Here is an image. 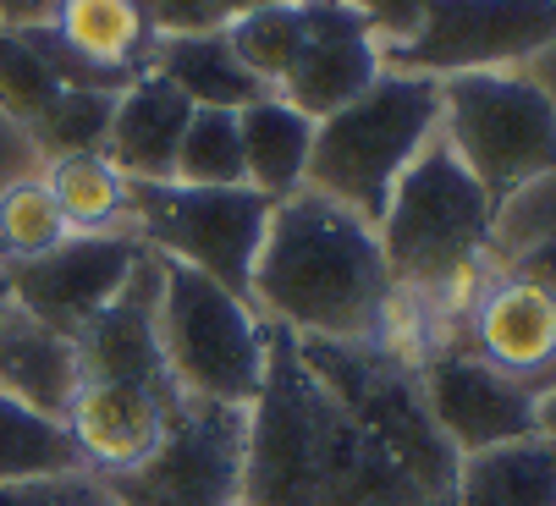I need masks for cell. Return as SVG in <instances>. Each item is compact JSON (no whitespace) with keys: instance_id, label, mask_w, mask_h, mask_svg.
<instances>
[{"instance_id":"cell-23","label":"cell","mask_w":556,"mask_h":506,"mask_svg":"<svg viewBox=\"0 0 556 506\" xmlns=\"http://www.w3.org/2000/svg\"><path fill=\"white\" fill-rule=\"evenodd\" d=\"M226 45L231 55L243 61L265 89L276 94L281 89V77L298 66L303 55V12H298V0H276V7H260L249 17H237L226 28Z\"/></svg>"},{"instance_id":"cell-27","label":"cell","mask_w":556,"mask_h":506,"mask_svg":"<svg viewBox=\"0 0 556 506\" xmlns=\"http://www.w3.org/2000/svg\"><path fill=\"white\" fill-rule=\"evenodd\" d=\"M55 94H61V83L45 72V61L17 39V28L0 23V105L28 127Z\"/></svg>"},{"instance_id":"cell-26","label":"cell","mask_w":556,"mask_h":506,"mask_svg":"<svg viewBox=\"0 0 556 506\" xmlns=\"http://www.w3.org/2000/svg\"><path fill=\"white\" fill-rule=\"evenodd\" d=\"M111 116H116V94L61 89V94L28 122V132L39 138V149H50V160H66V154H105Z\"/></svg>"},{"instance_id":"cell-2","label":"cell","mask_w":556,"mask_h":506,"mask_svg":"<svg viewBox=\"0 0 556 506\" xmlns=\"http://www.w3.org/2000/svg\"><path fill=\"white\" fill-rule=\"evenodd\" d=\"M435 127H441V77L380 72L353 105L314 122L303 188L326 193L358 220L380 226L396 177L419 160Z\"/></svg>"},{"instance_id":"cell-18","label":"cell","mask_w":556,"mask_h":506,"mask_svg":"<svg viewBox=\"0 0 556 506\" xmlns=\"http://www.w3.org/2000/svg\"><path fill=\"white\" fill-rule=\"evenodd\" d=\"M237 132H243V165H249V188L265 193L270 204L292 199L308 172V149H314V122L292 111L281 94L254 100L249 111H237Z\"/></svg>"},{"instance_id":"cell-15","label":"cell","mask_w":556,"mask_h":506,"mask_svg":"<svg viewBox=\"0 0 556 506\" xmlns=\"http://www.w3.org/2000/svg\"><path fill=\"white\" fill-rule=\"evenodd\" d=\"M188 122H193V105L172 89L161 72H143L132 89L116 100L105 160L127 182H172Z\"/></svg>"},{"instance_id":"cell-33","label":"cell","mask_w":556,"mask_h":506,"mask_svg":"<svg viewBox=\"0 0 556 506\" xmlns=\"http://www.w3.org/2000/svg\"><path fill=\"white\" fill-rule=\"evenodd\" d=\"M220 7V17H226V28L237 23V17H249V12H260V7H276V0H215Z\"/></svg>"},{"instance_id":"cell-24","label":"cell","mask_w":556,"mask_h":506,"mask_svg":"<svg viewBox=\"0 0 556 506\" xmlns=\"http://www.w3.org/2000/svg\"><path fill=\"white\" fill-rule=\"evenodd\" d=\"M172 182H182V188H249L237 111H193L182 149H177V177Z\"/></svg>"},{"instance_id":"cell-31","label":"cell","mask_w":556,"mask_h":506,"mask_svg":"<svg viewBox=\"0 0 556 506\" xmlns=\"http://www.w3.org/2000/svg\"><path fill=\"white\" fill-rule=\"evenodd\" d=\"M513 276H523V281H534L540 292H551V298H556V242L529 248L523 260H518V270H513Z\"/></svg>"},{"instance_id":"cell-32","label":"cell","mask_w":556,"mask_h":506,"mask_svg":"<svg viewBox=\"0 0 556 506\" xmlns=\"http://www.w3.org/2000/svg\"><path fill=\"white\" fill-rule=\"evenodd\" d=\"M61 0H0V23L7 28H39L55 17Z\"/></svg>"},{"instance_id":"cell-28","label":"cell","mask_w":556,"mask_h":506,"mask_svg":"<svg viewBox=\"0 0 556 506\" xmlns=\"http://www.w3.org/2000/svg\"><path fill=\"white\" fill-rule=\"evenodd\" d=\"M0 506H116L100 473H55V479H12L0 484Z\"/></svg>"},{"instance_id":"cell-30","label":"cell","mask_w":556,"mask_h":506,"mask_svg":"<svg viewBox=\"0 0 556 506\" xmlns=\"http://www.w3.org/2000/svg\"><path fill=\"white\" fill-rule=\"evenodd\" d=\"M348 7L364 17V28L375 34V45L386 50V45L414 39V34L425 28V17H430L435 0H348Z\"/></svg>"},{"instance_id":"cell-10","label":"cell","mask_w":556,"mask_h":506,"mask_svg":"<svg viewBox=\"0 0 556 506\" xmlns=\"http://www.w3.org/2000/svg\"><path fill=\"white\" fill-rule=\"evenodd\" d=\"M419 396L435 418L441 441L457 457L491 452V446H507V441H534L540 396L529 385H518L513 375L491 369L468 347L430 353L419 364Z\"/></svg>"},{"instance_id":"cell-6","label":"cell","mask_w":556,"mask_h":506,"mask_svg":"<svg viewBox=\"0 0 556 506\" xmlns=\"http://www.w3.org/2000/svg\"><path fill=\"white\" fill-rule=\"evenodd\" d=\"M270 199L254 188H182V182H127V215L138 242L210 276L249 303L254 260L265 248Z\"/></svg>"},{"instance_id":"cell-16","label":"cell","mask_w":556,"mask_h":506,"mask_svg":"<svg viewBox=\"0 0 556 506\" xmlns=\"http://www.w3.org/2000/svg\"><path fill=\"white\" fill-rule=\"evenodd\" d=\"M77 385H84L77 342L39 325L23 303L7 298V308H0V391L61 425Z\"/></svg>"},{"instance_id":"cell-1","label":"cell","mask_w":556,"mask_h":506,"mask_svg":"<svg viewBox=\"0 0 556 506\" xmlns=\"http://www.w3.org/2000/svg\"><path fill=\"white\" fill-rule=\"evenodd\" d=\"M391 298L396 287L369 220L314 188H298L270 210L249 281V308L260 319L314 342L380 347Z\"/></svg>"},{"instance_id":"cell-17","label":"cell","mask_w":556,"mask_h":506,"mask_svg":"<svg viewBox=\"0 0 556 506\" xmlns=\"http://www.w3.org/2000/svg\"><path fill=\"white\" fill-rule=\"evenodd\" d=\"M149 72H161L193 111H249L270 89L231 55L226 34H188V39H161L154 45Z\"/></svg>"},{"instance_id":"cell-7","label":"cell","mask_w":556,"mask_h":506,"mask_svg":"<svg viewBox=\"0 0 556 506\" xmlns=\"http://www.w3.org/2000/svg\"><path fill=\"white\" fill-rule=\"evenodd\" d=\"M249 407L182 396L138 468L100 473L116 506H243Z\"/></svg>"},{"instance_id":"cell-35","label":"cell","mask_w":556,"mask_h":506,"mask_svg":"<svg viewBox=\"0 0 556 506\" xmlns=\"http://www.w3.org/2000/svg\"><path fill=\"white\" fill-rule=\"evenodd\" d=\"M425 506H452V501H425Z\"/></svg>"},{"instance_id":"cell-8","label":"cell","mask_w":556,"mask_h":506,"mask_svg":"<svg viewBox=\"0 0 556 506\" xmlns=\"http://www.w3.org/2000/svg\"><path fill=\"white\" fill-rule=\"evenodd\" d=\"M556 39V0H435L425 28L386 45L380 66L408 77L496 72Z\"/></svg>"},{"instance_id":"cell-4","label":"cell","mask_w":556,"mask_h":506,"mask_svg":"<svg viewBox=\"0 0 556 506\" xmlns=\"http://www.w3.org/2000/svg\"><path fill=\"white\" fill-rule=\"evenodd\" d=\"M441 138L491 210L556 172V100L529 77L457 72L441 77Z\"/></svg>"},{"instance_id":"cell-19","label":"cell","mask_w":556,"mask_h":506,"mask_svg":"<svg viewBox=\"0 0 556 506\" xmlns=\"http://www.w3.org/2000/svg\"><path fill=\"white\" fill-rule=\"evenodd\" d=\"M452 506H556V452L534 435L457 457Z\"/></svg>"},{"instance_id":"cell-34","label":"cell","mask_w":556,"mask_h":506,"mask_svg":"<svg viewBox=\"0 0 556 506\" xmlns=\"http://www.w3.org/2000/svg\"><path fill=\"white\" fill-rule=\"evenodd\" d=\"M7 298H12V292H7V276H0V308H7Z\"/></svg>"},{"instance_id":"cell-3","label":"cell","mask_w":556,"mask_h":506,"mask_svg":"<svg viewBox=\"0 0 556 506\" xmlns=\"http://www.w3.org/2000/svg\"><path fill=\"white\" fill-rule=\"evenodd\" d=\"M491 231H496V210L485 188L463 172V160L446 149L441 132L396 177L386 215L375 226L391 287L425 292V298L468 287L480 253L491 248Z\"/></svg>"},{"instance_id":"cell-11","label":"cell","mask_w":556,"mask_h":506,"mask_svg":"<svg viewBox=\"0 0 556 506\" xmlns=\"http://www.w3.org/2000/svg\"><path fill=\"white\" fill-rule=\"evenodd\" d=\"M161 253L143 248V260L132 265L127 287L111 298V308L77 336V364H84V380H116V385H138L161 402H177V380L166 369V353H161Z\"/></svg>"},{"instance_id":"cell-13","label":"cell","mask_w":556,"mask_h":506,"mask_svg":"<svg viewBox=\"0 0 556 506\" xmlns=\"http://www.w3.org/2000/svg\"><path fill=\"white\" fill-rule=\"evenodd\" d=\"M491 369L513 375L534 396L556 385V298L523 276H502L473 303V347Z\"/></svg>"},{"instance_id":"cell-25","label":"cell","mask_w":556,"mask_h":506,"mask_svg":"<svg viewBox=\"0 0 556 506\" xmlns=\"http://www.w3.org/2000/svg\"><path fill=\"white\" fill-rule=\"evenodd\" d=\"M72 237V226L61 220L55 199L45 182H12L0 188V265H28L45 260Z\"/></svg>"},{"instance_id":"cell-14","label":"cell","mask_w":556,"mask_h":506,"mask_svg":"<svg viewBox=\"0 0 556 506\" xmlns=\"http://www.w3.org/2000/svg\"><path fill=\"white\" fill-rule=\"evenodd\" d=\"M177 402H161V396H149L138 385H116V380H84L61 425L77 441V452H84L89 473H127L161 446Z\"/></svg>"},{"instance_id":"cell-12","label":"cell","mask_w":556,"mask_h":506,"mask_svg":"<svg viewBox=\"0 0 556 506\" xmlns=\"http://www.w3.org/2000/svg\"><path fill=\"white\" fill-rule=\"evenodd\" d=\"M298 12H303V55L281 77L276 94L308 122H326L386 72L380 45L348 0H298Z\"/></svg>"},{"instance_id":"cell-20","label":"cell","mask_w":556,"mask_h":506,"mask_svg":"<svg viewBox=\"0 0 556 506\" xmlns=\"http://www.w3.org/2000/svg\"><path fill=\"white\" fill-rule=\"evenodd\" d=\"M50 28L77 50L89 55L94 66H111V72H149L154 61V45L161 34L149 28L138 0H61Z\"/></svg>"},{"instance_id":"cell-5","label":"cell","mask_w":556,"mask_h":506,"mask_svg":"<svg viewBox=\"0 0 556 506\" xmlns=\"http://www.w3.org/2000/svg\"><path fill=\"white\" fill-rule=\"evenodd\" d=\"M161 353L166 369L177 380L182 396H204V402H226V407H254L260 385H265V319L231 298L226 287H215L210 276L177 265L161 253Z\"/></svg>"},{"instance_id":"cell-21","label":"cell","mask_w":556,"mask_h":506,"mask_svg":"<svg viewBox=\"0 0 556 506\" xmlns=\"http://www.w3.org/2000/svg\"><path fill=\"white\" fill-rule=\"evenodd\" d=\"M61 220L72 226V237H105L122 215H127V177L105 154H66L50 160L45 177Z\"/></svg>"},{"instance_id":"cell-29","label":"cell","mask_w":556,"mask_h":506,"mask_svg":"<svg viewBox=\"0 0 556 506\" xmlns=\"http://www.w3.org/2000/svg\"><path fill=\"white\" fill-rule=\"evenodd\" d=\"M149 28L161 39H188V34H226V17L215 0H138Z\"/></svg>"},{"instance_id":"cell-22","label":"cell","mask_w":556,"mask_h":506,"mask_svg":"<svg viewBox=\"0 0 556 506\" xmlns=\"http://www.w3.org/2000/svg\"><path fill=\"white\" fill-rule=\"evenodd\" d=\"M55 473H89L66 425H55V418H45V413H34L17 396L0 391V484L55 479Z\"/></svg>"},{"instance_id":"cell-9","label":"cell","mask_w":556,"mask_h":506,"mask_svg":"<svg viewBox=\"0 0 556 506\" xmlns=\"http://www.w3.org/2000/svg\"><path fill=\"white\" fill-rule=\"evenodd\" d=\"M143 260V242L127 231H105V237H66L55 253L28 265H0L7 276L12 303H23L39 325L61 330V336H84L111 298L127 287L132 265Z\"/></svg>"}]
</instances>
